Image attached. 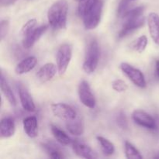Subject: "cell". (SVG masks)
<instances>
[{
    "instance_id": "6da1fadb",
    "label": "cell",
    "mask_w": 159,
    "mask_h": 159,
    "mask_svg": "<svg viewBox=\"0 0 159 159\" xmlns=\"http://www.w3.org/2000/svg\"><path fill=\"white\" fill-rule=\"evenodd\" d=\"M68 10L67 0H57L52 4L48 12V23L52 29H66Z\"/></svg>"
},
{
    "instance_id": "7a4b0ae2",
    "label": "cell",
    "mask_w": 159,
    "mask_h": 159,
    "mask_svg": "<svg viewBox=\"0 0 159 159\" xmlns=\"http://www.w3.org/2000/svg\"><path fill=\"white\" fill-rule=\"evenodd\" d=\"M99 61V48L96 39H92L89 42L87 46L86 53L84 59L83 68L84 71L87 74L93 73L97 68Z\"/></svg>"
},
{
    "instance_id": "3957f363",
    "label": "cell",
    "mask_w": 159,
    "mask_h": 159,
    "mask_svg": "<svg viewBox=\"0 0 159 159\" xmlns=\"http://www.w3.org/2000/svg\"><path fill=\"white\" fill-rule=\"evenodd\" d=\"M102 0H98L90 9H89L82 16L84 26L88 30H94L99 26L100 23L101 17L102 12Z\"/></svg>"
},
{
    "instance_id": "277c9868",
    "label": "cell",
    "mask_w": 159,
    "mask_h": 159,
    "mask_svg": "<svg viewBox=\"0 0 159 159\" xmlns=\"http://www.w3.org/2000/svg\"><path fill=\"white\" fill-rule=\"evenodd\" d=\"M72 57V48L68 43H65L59 48L56 56V62L58 74L62 76L68 69Z\"/></svg>"
},
{
    "instance_id": "5b68a950",
    "label": "cell",
    "mask_w": 159,
    "mask_h": 159,
    "mask_svg": "<svg viewBox=\"0 0 159 159\" xmlns=\"http://www.w3.org/2000/svg\"><path fill=\"white\" fill-rule=\"evenodd\" d=\"M120 69L136 86L141 89L145 88L147 83L144 74L141 72V71L126 62L120 64Z\"/></svg>"
},
{
    "instance_id": "8992f818",
    "label": "cell",
    "mask_w": 159,
    "mask_h": 159,
    "mask_svg": "<svg viewBox=\"0 0 159 159\" xmlns=\"http://www.w3.org/2000/svg\"><path fill=\"white\" fill-rule=\"evenodd\" d=\"M78 94L79 100L85 107L89 109H94L96 107V98L86 81L83 80L80 82L78 88Z\"/></svg>"
},
{
    "instance_id": "52a82bcc",
    "label": "cell",
    "mask_w": 159,
    "mask_h": 159,
    "mask_svg": "<svg viewBox=\"0 0 159 159\" xmlns=\"http://www.w3.org/2000/svg\"><path fill=\"white\" fill-rule=\"evenodd\" d=\"M53 114L65 121H70L77 117L78 114L75 110L66 103L57 102L53 103L51 107Z\"/></svg>"
},
{
    "instance_id": "ba28073f",
    "label": "cell",
    "mask_w": 159,
    "mask_h": 159,
    "mask_svg": "<svg viewBox=\"0 0 159 159\" xmlns=\"http://www.w3.org/2000/svg\"><path fill=\"white\" fill-rule=\"evenodd\" d=\"M133 120L141 127L151 130H155L157 127L156 120L151 115L141 110H136L132 113Z\"/></svg>"
},
{
    "instance_id": "9c48e42d",
    "label": "cell",
    "mask_w": 159,
    "mask_h": 159,
    "mask_svg": "<svg viewBox=\"0 0 159 159\" xmlns=\"http://www.w3.org/2000/svg\"><path fill=\"white\" fill-rule=\"evenodd\" d=\"M144 21H145V18L143 15L135 17V18L124 20V23L123 24L122 28H121L120 32L119 33V35H118L119 38H124L126 36L129 35L132 32L141 28V26H144Z\"/></svg>"
},
{
    "instance_id": "30bf717a",
    "label": "cell",
    "mask_w": 159,
    "mask_h": 159,
    "mask_svg": "<svg viewBox=\"0 0 159 159\" xmlns=\"http://www.w3.org/2000/svg\"><path fill=\"white\" fill-rule=\"evenodd\" d=\"M48 26L47 25H42L37 28H34L29 34L23 37V47L25 49H30L32 48L36 42L41 37V36L46 32Z\"/></svg>"
},
{
    "instance_id": "8fae6325",
    "label": "cell",
    "mask_w": 159,
    "mask_h": 159,
    "mask_svg": "<svg viewBox=\"0 0 159 159\" xmlns=\"http://www.w3.org/2000/svg\"><path fill=\"white\" fill-rule=\"evenodd\" d=\"M19 97H20V102H21L22 107L25 111L27 112H34L36 110V106L34 102L32 96L26 90L23 85H20L18 87Z\"/></svg>"
},
{
    "instance_id": "7c38bea8",
    "label": "cell",
    "mask_w": 159,
    "mask_h": 159,
    "mask_svg": "<svg viewBox=\"0 0 159 159\" xmlns=\"http://www.w3.org/2000/svg\"><path fill=\"white\" fill-rule=\"evenodd\" d=\"M148 26L152 40L159 45V15L156 12H151L148 16Z\"/></svg>"
},
{
    "instance_id": "4fadbf2b",
    "label": "cell",
    "mask_w": 159,
    "mask_h": 159,
    "mask_svg": "<svg viewBox=\"0 0 159 159\" xmlns=\"http://www.w3.org/2000/svg\"><path fill=\"white\" fill-rule=\"evenodd\" d=\"M72 149L75 154L80 158L86 159H96L98 158L96 152L86 144L83 143L74 141L72 143Z\"/></svg>"
},
{
    "instance_id": "5bb4252c",
    "label": "cell",
    "mask_w": 159,
    "mask_h": 159,
    "mask_svg": "<svg viewBox=\"0 0 159 159\" xmlns=\"http://www.w3.org/2000/svg\"><path fill=\"white\" fill-rule=\"evenodd\" d=\"M57 72H58V71L54 64L47 63L37 71V77L41 82H46L51 80Z\"/></svg>"
},
{
    "instance_id": "9a60e30c",
    "label": "cell",
    "mask_w": 159,
    "mask_h": 159,
    "mask_svg": "<svg viewBox=\"0 0 159 159\" xmlns=\"http://www.w3.org/2000/svg\"><path fill=\"white\" fill-rule=\"evenodd\" d=\"M23 129L29 138H35L38 136V123L36 116H27L23 119Z\"/></svg>"
},
{
    "instance_id": "2e32d148",
    "label": "cell",
    "mask_w": 159,
    "mask_h": 159,
    "mask_svg": "<svg viewBox=\"0 0 159 159\" xmlns=\"http://www.w3.org/2000/svg\"><path fill=\"white\" fill-rule=\"evenodd\" d=\"M16 131L15 122L11 117H4L0 122V135L2 138H9L13 136Z\"/></svg>"
},
{
    "instance_id": "e0dca14e",
    "label": "cell",
    "mask_w": 159,
    "mask_h": 159,
    "mask_svg": "<svg viewBox=\"0 0 159 159\" xmlns=\"http://www.w3.org/2000/svg\"><path fill=\"white\" fill-rule=\"evenodd\" d=\"M37 63V58L34 56L26 57V58L22 60L21 61L17 64L16 67L15 68V72L17 75L26 74V73L32 71L35 68Z\"/></svg>"
},
{
    "instance_id": "ac0fdd59",
    "label": "cell",
    "mask_w": 159,
    "mask_h": 159,
    "mask_svg": "<svg viewBox=\"0 0 159 159\" xmlns=\"http://www.w3.org/2000/svg\"><path fill=\"white\" fill-rule=\"evenodd\" d=\"M66 128L68 131L75 136H81L84 134V124L79 116L74 120L66 121Z\"/></svg>"
},
{
    "instance_id": "d6986e66",
    "label": "cell",
    "mask_w": 159,
    "mask_h": 159,
    "mask_svg": "<svg viewBox=\"0 0 159 159\" xmlns=\"http://www.w3.org/2000/svg\"><path fill=\"white\" fill-rule=\"evenodd\" d=\"M0 87H1V90L2 94L7 99L8 102H9L11 106L15 107L16 105V99L15 96H14L11 87L9 86V83H8L7 80L5 79L3 73H1V78H0Z\"/></svg>"
},
{
    "instance_id": "ffe728a7",
    "label": "cell",
    "mask_w": 159,
    "mask_h": 159,
    "mask_svg": "<svg viewBox=\"0 0 159 159\" xmlns=\"http://www.w3.org/2000/svg\"><path fill=\"white\" fill-rule=\"evenodd\" d=\"M51 130L53 136L54 137L56 141H58L60 144H63V145H69V144H72V143L74 142V141L65 131L61 130L55 125L51 124Z\"/></svg>"
},
{
    "instance_id": "44dd1931",
    "label": "cell",
    "mask_w": 159,
    "mask_h": 159,
    "mask_svg": "<svg viewBox=\"0 0 159 159\" xmlns=\"http://www.w3.org/2000/svg\"><path fill=\"white\" fill-rule=\"evenodd\" d=\"M96 140L99 142L101 151H102V154L104 155L110 156V155H113V153L115 152V147L114 144L111 141H110L108 139L102 136H97L96 137Z\"/></svg>"
},
{
    "instance_id": "7402d4cb",
    "label": "cell",
    "mask_w": 159,
    "mask_h": 159,
    "mask_svg": "<svg viewBox=\"0 0 159 159\" xmlns=\"http://www.w3.org/2000/svg\"><path fill=\"white\" fill-rule=\"evenodd\" d=\"M42 146H43L45 152L48 154L50 158L53 159H61L65 158L63 152H62L57 146L54 145V144L47 143V144H43Z\"/></svg>"
},
{
    "instance_id": "603a6c76",
    "label": "cell",
    "mask_w": 159,
    "mask_h": 159,
    "mask_svg": "<svg viewBox=\"0 0 159 159\" xmlns=\"http://www.w3.org/2000/svg\"><path fill=\"white\" fill-rule=\"evenodd\" d=\"M125 155L126 158L128 159L143 158V156L141 155L139 151L129 141H126L125 142Z\"/></svg>"
},
{
    "instance_id": "cb8c5ba5",
    "label": "cell",
    "mask_w": 159,
    "mask_h": 159,
    "mask_svg": "<svg viewBox=\"0 0 159 159\" xmlns=\"http://www.w3.org/2000/svg\"><path fill=\"white\" fill-rule=\"evenodd\" d=\"M98 0H83V1L79 2V6H78V13L80 17H82L85 12L89 9L92 7Z\"/></svg>"
},
{
    "instance_id": "d4e9b609",
    "label": "cell",
    "mask_w": 159,
    "mask_h": 159,
    "mask_svg": "<svg viewBox=\"0 0 159 159\" xmlns=\"http://www.w3.org/2000/svg\"><path fill=\"white\" fill-rule=\"evenodd\" d=\"M144 6H138V7H135L134 9H130L126 12L125 15L123 16V19L124 20H128V19H131V18H135V17L140 16L143 15L144 11Z\"/></svg>"
},
{
    "instance_id": "484cf974",
    "label": "cell",
    "mask_w": 159,
    "mask_h": 159,
    "mask_svg": "<svg viewBox=\"0 0 159 159\" xmlns=\"http://www.w3.org/2000/svg\"><path fill=\"white\" fill-rule=\"evenodd\" d=\"M148 45V38L145 35H142L138 38L134 44V49L138 53L144 52Z\"/></svg>"
},
{
    "instance_id": "4316f807",
    "label": "cell",
    "mask_w": 159,
    "mask_h": 159,
    "mask_svg": "<svg viewBox=\"0 0 159 159\" xmlns=\"http://www.w3.org/2000/svg\"><path fill=\"white\" fill-rule=\"evenodd\" d=\"M116 122L118 127L122 130H127L128 129V121H127L126 114L123 111H120L116 116Z\"/></svg>"
},
{
    "instance_id": "83f0119b",
    "label": "cell",
    "mask_w": 159,
    "mask_h": 159,
    "mask_svg": "<svg viewBox=\"0 0 159 159\" xmlns=\"http://www.w3.org/2000/svg\"><path fill=\"white\" fill-rule=\"evenodd\" d=\"M36 25H37V20L36 19H31L29 20L22 27L21 29V34L23 37H25L27 34H29L35 28Z\"/></svg>"
},
{
    "instance_id": "f1b7e54d",
    "label": "cell",
    "mask_w": 159,
    "mask_h": 159,
    "mask_svg": "<svg viewBox=\"0 0 159 159\" xmlns=\"http://www.w3.org/2000/svg\"><path fill=\"white\" fill-rule=\"evenodd\" d=\"M131 0H120L117 8V16L119 17L123 18L126 12L129 10L130 7V3Z\"/></svg>"
},
{
    "instance_id": "f546056e",
    "label": "cell",
    "mask_w": 159,
    "mask_h": 159,
    "mask_svg": "<svg viewBox=\"0 0 159 159\" xmlns=\"http://www.w3.org/2000/svg\"><path fill=\"white\" fill-rule=\"evenodd\" d=\"M112 87L117 93H124V92L127 91V89H128L126 82L121 79H116L113 81L112 83Z\"/></svg>"
},
{
    "instance_id": "4dcf8cb0",
    "label": "cell",
    "mask_w": 159,
    "mask_h": 159,
    "mask_svg": "<svg viewBox=\"0 0 159 159\" xmlns=\"http://www.w3.org/2000/svg\"><path fill=\"white\" fill-rule=\"evenodd\" d=\"M9 29V22L7 20H2L0 23V40H3L7 36Z\"/></svg>"
},
{
    "instance_id": "1f68e13d",
    "label": "cell",
    "mask_w": 159,
    "mask_h": 159,
    "mask_svg": "<svg viewBox=\"0 0 159 159\" xmlns=\"http://www.w3.org/2000/svg\"><path fill=\"white\" fill-rule=\"evenodd\" d=\"M17 0H0V4L2 6H9L13 5Z\"/></svg>"
},
{
    "instance_id": "d6a6232c",
    "label": "cell",
    "mask_w": 159,
    "mask_h": 159,
    "mask_svg": "<svg viewBox=\"0 0 159 159\" xmlns=\"http://www.w3.org/2000/svg\"><path fill=\"white\" fill-rule=\"evenodd\" d=\"M155 74L156 76L157 79L159 81V59L156 60L155 65Z\"/></svg>"
},
{
    "instance_id": "836d02e7",
    "label": "cell",
    "mask_w": 159,
    "mask_h": 159,
    "mask_svg": "<svg viewBox=\"0 0 159 159\" xmlns=\"http://www.w3.org/2000/svg\"><path fill=\"white\" fill-rule=\"evenodd\" d=\"M154 158H156V159H159V153L157 154V155H155V156L153 157Z\"/></svg>"
},
{
    "instance_id": "e575fe53",
    "label": "cell",
    "mask_w": 159,
    "mask_h": 159,
    "mask_svg": "<svg viewBox=\"0 0 159 159\" xmlns=\"http://www.w3.org/2000/svg\"><path fill=\"white\" fill-rule=\"evenodd\" d=\"M75 1H76V2H81V1H83V0H75Z\"/></svg>"
},
{
    "instance_id": "d590c367",
    "label": "cell",
    "mask_w": 159,
    "mask_h": 159,
    "mask_svg": "<svg viewBox=\"0 0 159 159\" xmlns=\"http://www.w3.org/2000/svg\"><path fill=\"white\" fill-rule=\"evenodd\" d=\"M131 1H134V0H131Z\"/></svg>"
}]
</instances>
